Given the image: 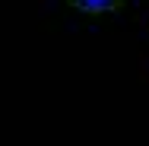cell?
<instances>
[{"instance_id": "1", "label": "cell", "mask_w": 149, "mask_h": 146, "mask_svg": "<svg viewBox=\"0 0 149 146\" xmlns=\"http://www.w3.org/2000/svg\"><path fill=\"white\" fill-rule=\"evenodd\" d=\"M73 10H79V13H89V16H98V13H111V10H118L124 0H67Z\"/></svg>"}]
</instances>
